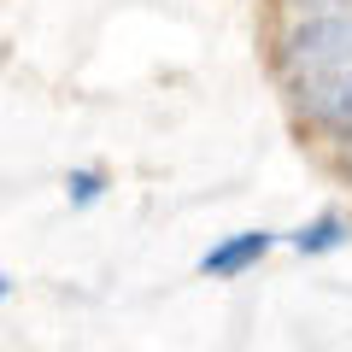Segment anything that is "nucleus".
<instances>
[{
    "label": "nucleus",
    "instance_id": "obj_2",
    "mask_svg": "<svg viewBox=\"0 0 352 352\" xmlns=\"http://www.w3.org/2000/svg\"><path fill=\"white\" fill-rule=\"evenodd\" d=\"M264 252H270V235H264V229H241L235 241H223V247L206 252L200 270L206 276H241V270H247L252 258H264Z\"/></svg>",
    "mask_w": 352,
    "mask_h": 352
},
{
    "label": "nucleus",
    "instance_id": "obj_1",
    "mask_svg": "<svg viewBox=\"0 0 352 352\" xmlns=\"http://www.w3.org/2000/svg\"><path fill=\"white\" fill-rule=\"evenodd\" d=\"M282 71L311 124L352 135V6L305 18L282 47Z\"/></svg>",
    "mask_w": 352,
    "mask_h": 352
},
{
    "label": "nucleus",
    "instance_id": "obj_4",
    "mask_svg": "<svg viewBox=\"0 0 352 352\" xmlns=\"http://www.w3.org/2000/svg\"><path fill=\"white\" fill-rule=\"evenodd\" d=\"M294 12H346L352 0H288Z\"/></svg>",
    "mask_w": 352,
    "mask_h": 352
},
{
    "label": "nucleus",
    "instance_id": "obj_3",
    "mask_svg": "<svg viewBox=\"0 0 352 352\" xmlns=\"http://www.w3.org/2000/svg\"><path fill=\"white\" fill-rule=\"evenodd\" d=\"M340 241H346V223H340V217H317L311 229L294 235V247L300 252H329V247H340Z\"/></svg>",
    "mask_w": 352,
    "mask_h": 352
},
{
    "label": "nucleus",
    "instance_id": "obj_5",
    "mask_svg": "<svg viewBox=\"0 0 352 352\" xmlns=\"http://www.w3.org/2000/svg\"><path fill=\"white\" fill-rule=\"evenodd\" d=\"M346 170H352V159H346Z\"/></svg>",
    "mask_w": 352,
    "mask_h": 352
}]
</instances>
